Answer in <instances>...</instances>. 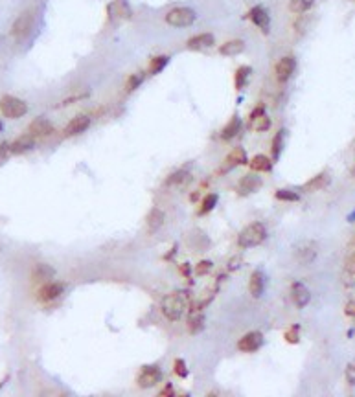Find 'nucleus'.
Segmentation results:
<instances>
[{
  "mask_svg": "<svg viewBox=\"0 0 355 397\" xmlns=\"http://www.w3.org/2000/svg\"><path fill=\"white\" fill-rule=\"evenodd\" d=\"M63 291H65V285H63V283L50 282V283H46L41 291H39V300L41 301H52V300H55L57 296H61Z\"/></svg>",
  "mask_w": 355,
  "mask_h": 397,
  "instance_id": "obj_15",
  "label": "nucleus"
},
{
  "mask_svg": "<svg viewBox=\"0 0 355 397\" xmlns=\"http://www.w3.org/2000/svg\"><path fill=\"white\" fill-rule=\"evenodd\" d=\"M35 145V138L32 136V134H22V136H19V138L15 140L13 144L10 145V153L13 155H22L26 153V151H29V149H34Z\"/></svg>",
  "mask_w": 355,
  "mask_h": 397,
  "instance_id": "obj_17",
  "label": "nucleus"
},
{
  "mask_svg": "<svg viewBox=\"0 0 355 397\" xmlns=\"http://www.w3.org/2000/svg\"><path fill=\"white\" fill-rule=\"evenodd\" d=\"M0 112H2L6 118L17 120V118H22V116L28 112V105H26L22 100H19V98L4 96L0 100Z\"/></svg>",
  "mask_w": 355,
  "mask_h": 397,
  "instance_id": "obj_3",
  "label": "nucleus"
},
{
  "mask_svg": "<svg viewBox=\"0 0 355 397\" xmlns=\"http://www.w3.org/2000/svg\"><path fill=\"white\" fill-rule=\"evenodd\" d=\"M197 15L193 10L190 8H175L166 15V22L169 26H175V28H186V26H192L195 22Z\"/></svg>",
  "mask_w": 355,
  "mask_h": 397,
  "instance_id": "obj_4",
  "label": "nucleus"
},
{
  "mask_svg": "<svg viewBox=\"0 0 355 397\" xmlns=\"http://www.w3.org/2000/svg\"><path fill=\"white\" fill-rule=\"evenodd\" d=\"M142 79H144L142 74H133V76H129V79H127V83H125V92L136 90V88L140 86V83H142Z\"/></svg>",
  "mask_w": 355,
  "mask_h": 397,
  "instance_id": "obj_35",
  "label": "nucleus"
},
{
  "mask_svg": "<svg viewBox=\"0 0 355 397\" xmlns=\"http://www.w3.org/2000/svg\"><path fill=\"white\" fill-rule=\"evenodd\" d=\"M291 298H293V301L297 303V307H306L307 303H309L311 294H309L306 285H302V283H293V287H291Z\"/></svg>",
  "mask_w": 355,
  "mask_h": 397,
  "instance_id": "obj_19",
  "label": "nucleus"
},
{
  "mask_svg": "<svg viewBox=\"0 0 355 397\" xmlns=\"http://www.w3.org/2000/svg\"><path fill=\"white\" fill-rule=\"evenodd\" d=\"M173 372H175V375H179V377H186L188 368H186V364H184L183 359H177L175 362H173Z\"/></svg>",
  "mask_w": 355,
  "mask_h": 397,
  "instance_id": "obj_38",
  "label": "nucleus"
},
{
  "mask_svg": "<svg viewBox=\"0 0 355 397\" xmlns=\"http://www.w3.org/2000/svg\"><path fill=\"white\" fill-rule=\"evenodd\" d=\"M282 145H283V131H278V133L274 134V138H273V149H271V153H273L274 160H276V158L280 157V153H282Z\"/></svg>",
  "mask_w": 355,
  "mask_h": 397,
  "instance_id": "obj_33",
  "label": "nucleus"
},
{
  "mask_svg": "<svg viewBox=\"0 0 355 397\" xmlns=\"http://www.w3.org/2000/svg\"><path fill=\"white\" fill-rule=\"evenodd\" d=\"M241 131V120L238 118V116H232L230 121L223 127V131H221V138L223 140H232L234 136H238V133Z\"/></svg>",
  "mask_w": 355,
  "mask_h": 397,
  "instance_id": "obj_21",
  "label": "nucleus"
},
{
  "mask_svg": "<svg viewBox=\"0 0 355 397\" xmlns=\"http://www.w3.org/2000/svg\"><path fill=\"white\" fill-rule=\"evenodd\" d=\"M188 177H190V173L181 169V171L171 173V175L168 177V180H166V184H183V182L188 180Z\"/></svg>",
  "mask_w": 355,
  "mask_h": 397,
  "instance_id": "obj_34",
  "label": "nucleus"
},
{
  "mask_svg": "<svg viewBox=\"0 0 355 397\" xmlns=\"http://www.w3.org/2000/svg\"><path fill=\"white\" fill-rule=\"evenodd\" d=\"M214 43H216V39H214L212 34H199L195 37L188 39L186 48L193 50V52H199V50H206L210 46H214Z\"/></svg>",
  "mask_w": 355,
  "mask_h": 397,
  "instance_id": "obj_13",
  "label": "nucleus"
},
{
  "mask_svg": "<svg viewBox=\"0 0 355 397\" xmlns=\"http://www.w3.org/2000/svg\"><path fill=\"white\" fill-rule=\"evenodd\" d=\"M259 188H261V178L258 175H245V177L240 180V186H238V192L240 195H250V193L258 192Z\"/></svg>",
  "mask_w": 355,
  "mask_h": 397,
  "instance_id": "obj_14",
  "label": "nucleus"
},
{
  "mask_svg": "<svg viewBox=\"0 0 355 397\" xmlns=\"http://www.w3.org/2000/svg\"><path fill=\"white\" fill-rule=\"evenodd\" d=\"M344 268L348 274H353L355 276V252H351L348 258H346V263H344Z\"/></svg>",
  "mask_w": 355,
  "mask_h": 397,
  "instance_id": "obj_40",
  "label": "nucleus"
},
{
  "mask_svg": "<svg viewBox=\"0 0 355 397\" xmlns=\"http://www.w3.org/2000/svg\"><path fill=\"white\" fill-rule=\"evenodd\" d=\"M2 129H4V125H2V121H0V131H2Z\"/></svg>",
  "mask_w": 355,
  "mask_h": 397,
  "instance_id": "obj_44",
  "label": "nucleus"
},
{
  "mask_svg": "<svg viewBox=\"0 0 355 397\" xmlns=\"http://www.w3.org/2000/svg\"><path fill=\"white\" fill-rule=\"evenodd\" d=\"M28 131L34 138H44V136H50V134L53 133V125L50 124L46 118L41 116V118H35V120L29 124Z\"/></svg>",
  "mask_w": 355,
  "mask_h": 397,
  "instance_id": "obj_11",
  "label": "nucleus"
},
{
  "mask_svg": "<svg viewBox=\"0 0 355 397\" xmlns=\"http://www.w3.org/2000/svg\"><path fill=\"white\" fill-rule=\"evenodd\" d=\"M53 276V268L48 267V265L39 263L34 270V280L35 282H44V280H50Z\"/></svg>",
  "mask_w": 355,
  "mask_h": 397,
  "instance_id": "obj_30",
  "label": "nucleus"
},
{
  "mask_svg": "<svg viewBox=\"0 0 355 397\" xmlns=\"http://www.w3.org/2000/svg\"><path fill=\"white\" fill-rule=\"evenodd\" d=\"M164 221H166V216H164V211L160 208H153V210L149 211L147 216V228L149 232H157L160 226L164 225Z\"/></svg>",
  "mask_w": 355,
  "mask_h": 397,
  "instance_id": "obj_24",
  "label": "nucleus"
},
{
  "mask_svg": "<svg viewBox=\"0 0 355 397\" xmlns=\"http://www.w3.org/2000/svg\"><path fill=\"white\" fill-rule=\"evenodd\" d=\"M261 344H263V335L258 333V331H250V333H247L243 339H240L238 349L245 351V353H252V351L261 348Z\"/></svg>",
  "mask_w": 355,
  "mask_h": 397,
  "instance_id": "obj_8",
  "label": "nucleus"
},
{
  "mask_svg": "<svg viewBox=\"0 0 355 397\" xmlns=\"http://www.w3.org/2000/svg\"><path fill=\"white\" fill-rule=\"evenodd\" d=\"M271 127V120L269 116L265 114L263 107L259 105L256 110H252V114H250V129L258 131V133H263Z\"/></svg>",
  "mask_w": 355,
  "mask_h": 397,
  "instance_id": "obj_12",
  "label": "nucleus"
},
{
  "mask_svg": "<svg viewBox=\"0 0 355 397\" xmlns=\"http://www.w3.org/2000/svg\"><path fill=\"white\" fill-rule=\"evenodd\" d=\"M249 19L252 20L258 28H261L263 34L269 32V13H267L261 6H256V8H252V10L249 11Z\"/></svg>",
  "mask_w": 355,
  "mask_h": 397,
  "instance_id": "obj_16",
  "label": "nucleus"
},
{
  "mask_svg": "<svg viewBox=\"0 0 355 397\" xmlns=\"http://www.w3.org/2000/svg\"><path fill=\"white\" fill-rule=\"evenodd\" d=\"M283 337H285V340H287L289 344H298V340H300V327H298V325L289 327Z\"/></svg>",
  "mask_w": 355,
  "mask_h": 397,
  "instance_id": "obj_36",
  "label": "nucleus"
},
{
  "mask_svg": "<svg viewBox=\"0 0 355 397\" xmlns=\"http://www.w3.org/2000/svg\"><path fill=\"white\" fill-rule=\"evenodd\" d=\"M91 127V116L86 114H79L76 118L68 121V125L65 127V136H76V134L85 133L86 129Z\"/></svg>",
  "mask_w": 355,
  "mask_h": 397,
  "instance_id": "obj_9",
  "label": "nucleus"
},
{
  "mask_svg": "<svg viewBox=\"0 0 355 397\" xmlns=\"http://www.w3.org/2000/svg\"><path fill=\"white\" fill-rule=\"evenodd\" d=\"M263 289H265V276H263L261 270H256V272L250 274L249 291L254 298H259L261 294H263Z\"/></svg>",
  "mask_w": 355,
  "mask_h": 397,
  "instance_id": "obj_20",
  "label": "nucleus"
},
{
  "mask_svg": "<svg viewBox=\"0 0 355 397\" xmlns=\"http://www.w3.org/2000/svg\"><path fill=\"white\" fill-rule=\"evenodd\" d=\"M216 204H217V195L216 193H208V195L204 197V201H202L201 210H199V216H204V213L212 211L214 208H216Z\"/></svg>",
  "mask_w": 355,
  "mask_h": 397,
  "instance_id": "obj_32",
  "label": "nucleus"
},
{
  "mask_svg": "<svg viewBox=\"0 0 355 397\" xmlns=\"http://www.w3.org/2000/svg\"><path fill=\"white\" fill-rule=\"evenodd\" d=\"M351 177L355 178V164H353V168H351Z\"/></svg>",
  "mask_w": 355,
  "mask_h": 397,
  "instance_id": "obj_43",
  "label": "nucleus"
},
{
  "mask_svg": "<svg viewBox=\"0 0 355 397\" xmlns=\"http://www.w3.org/2000/svg\"><path fill=\"white\" fill-rule=\"evenodd\" d=\"M346 379H348V383L350 384H355V360L348 366V370H346Z\"/></svg>",
  "mask_w": 355,
  "mask_h": 397,
  "instance_id": "obj_41",
  "label": "nucleus"
},
{
  "mask_svg": "<svg viewBox=\"0 0 355 397\" xmlns=\"http://www.w3.org/2000/svg\"><path fill=\"white\" fill-rule=\"evenodd\" d=\"M225 162H226V168H234V166H243V164H247L245 149L243 147L232 149L230 153H228V157H226Z\"/></svg>",
  "mask_w": 355,
  "mask_h": 397,
  "instance_id": "obj_22",
  "label": "nucleus"
},
{
  "mask_svg": "<svg viewBox=\"0 0 355 397\" xmlns=\"http://www.w3.org/2000/svg\"><path fill=\"white\" fill-rule=\"evenodd\" d=\"M32 28H34V13L32 11H24L17 17V20L11 26V35L17 41H24L29 34H32Z\"/></svg>",
  "mask_w": 355,
  "mask_h": 397,
  "instance_id": "obj_5",
  "label": "nucleus"
},
{
  "mask_svg": "<svg viewBox=\"0 0 355 397\" xmlns=\"http://www.w3.org/2000/svg\"><path fill=\"white\" fill-rule=\"evenodd\" d=\"M252 74L250 67H240L235 70V77H234V83H235V88L241 90V88H245L247 83H249V77Z\"/></svg>",
  "mask_w": 355,
  "mask_h": 397,
  "instance_id": "obj_27",
  "label": "nucleus"
},
{
  "mask_svg": "<svg viewBox=\"0 0 355 397\" xmlns=\"http://www.w3.org/2000/svg\"><path fill=\"white\" fill-rule=\"evenodd\" d=\"M162 379H164V375H162V372H160V368H157V366H144L136 381H138L140 388H151V386H155V384L162 383Z\"/></svg>",
  "mask_w": 355,
  "mask_h": 397,
  "instance_id": "obj_6",
  "label": "nucleus"
},
{
  "mask_svg": "<svg viewBox=\"0 0 355 397\" xmlns=\"http://www.w3.org/2000/svg\"><path fill=\"white\" fill-rule=\"evenodd\" d=\"M8 153H10V145H8V144H0V164L6 160Z\"/></svg>",
  "mask_w": 355,
  "mask_h": 397,
  "instance_id": "obj_42",
  "label": "nucleus"
},
{
  "mask_svg": "<svg viewBox=\"0 0 355 397\" xmlns=\"http://www.w3.org/2000/svg\"><path fill=\"white\" fill-rule=\"evenodd\" d=\"M204 329V315H201V313H197V311H192V315H190V318H188V331L190 333H199V331Z\"/></svg>",
  "mask_w": 355,
  "mask_h": 397,
  "instance_id": "obj_26",
  "label": "nucleus"
},
{
  "mask_svg": "<svg viewBox=\"0 0 355 397\" xmlns=\"http://www.w3.org/2000/svg\"><path fill=\"white\" fill-rule=\"evenodd\" d=\"M109 19L110 20H127L131 19V6L127 0H114L109 6Z\"/></svg>",
  "mask_w": 355,
  "mask_h": 397,
  "instance_id": "obj_10",
  "label": "nucleus"
},
{
  "mask_svg": "<svg viewBox=\"0 0 355 397\" xmlns=\"http://www.w3.org/2000/svg\"><path fill=\"white\" fill-rule=\"evenodd\" d=\"M297 259H298V263H302V265H307V263H311L313 259L317 258V247H315V243H304L302 247H298L297 249Z\"/></svg>",
  "mask_w": 355,
  "mask_h": 397,
  "instance_id": "obj_18",
  "label": "nucleus"
},
{
  "mask_svg": "<svg viewBox=\"0 0 355 397\" xmlns=\"http://www.w3.org/2000/svg\"><path fill=\"white\" fill-rule=\"evenodd\" d=\"M250 169L252 171H271L273 169V162H271L269 157H265V155H256L252 160H250Z\"/></svg>",
  "mask_w": 355,
  "mask_h": 397,
  "instance_id": "obj_25",
  "label": "nucleus"
},
{
  "mask_svg": "<svg viewBox=\"0 0 355 397\" xmlns=\"http://www.w3.org/2000/svg\"><path fill=\"white\" fill-rule=\"evenodd\" d=\"M294 68H297V61L294 57L287 55V57H282L276 63V68H274V74H276V79L280 83H285L291 79V76L294 74Z\"/></svg>",
  "mask_w": 355,
  "mask_h": 397,
  "instance_id": "obj_7",
  "label": "nucleus"
},
{
  "mask_svg": "<svg viewBox=\"0 0 355 397\" xmlns=\"http://www.w3.org/2000/svg\"><path fill=\"white\" fill-rule=\"evenodd\" d=\"M276 199L278 201H298V193L289 192V190H278L276 192Z\"/></svg>",
  "mask_w": 355,
  "mask_h": 397,
  "instance_id": "obj_37",
  "label": "nucleus"
},
{
  "mask_svg": "<svg viewBox=\"0 0 355 397\" xmlns=\"http://www.w3.org/2000/svg\"><path fill=\"white\" fill-rule=\"evenodd\" d=\"M210 268H212V261H201L199 265H195V274L204 276V274L210 272Z\"/></svg>",
  "mask_w": 355,
  "mask_h": 397,
  "instance_id": "obj_39",
  "label": "nucleus"
},
{
  "mask_svg": "<svg viewBox=\"0 0 355 397\" xmlns=\"http://www.w3.org/2000/svg\"><path fill=\"white\" fill-rule=\"evenodd\" d=\"M184 309H186V296L183 292H171L162 300V313L169 320H181Z\"/></svg>",
  "mask_w": 355,
  "mask_h": 397,
  "instance_id": "obj_2",
  "label": "nucleus"
},
{
  "mask_svg": "<svg viewBox=\"0 0 355 397\" xmlns=\"http://www.w3.org/2000/svg\"><path fill=\"white\" fill-rule=\"evenodd\" d=\"M265 237H267V228L261 223H252L240 234L238 243H240L241 249H252V247H258V245L263 243Z\"/></svg>",
  "mask_w": 355,
  "mask_h": 397,
  "instance_id": "obj_1",
  "label": "nucleus"
},
{
  "mask_svg": "<svg viewBox=\"0 0 355 397\" xmlns=\"http://www.w3.org/2000/svg\"><path fill=\"white\" fill-rule=\"evenodd\" d=\"M168 61H169L168 55H157V57L151 59V61H149V68H147L149 76H157L160 70H164V67L168 65Z\"/></svg>",
  "mask_w": 355,
  "mask_h": 397,
  "instance_id": "obj_29",
  "label": "nucleus"
},
{
  "mask_svg": "<svg viewBox=\"0 0 355 397\" xmlns=\"http://www.w3.org/2000/svg\"><path fill=\"white\" fill-rule=\"evenodd\" d=\"M245 50V41H241V39H234V41H228L225 43L223 46L219 48V53L221 55H238Z\"/></svg>",
  "mask_w": 355,
  "mask_h": 397,
  "instance_id": "obj_23",
  "label": "nucleus"
},
{
  "mask_svg": "<svg viewBox=\"0 0 355 397\" xmlns=\"http://www.w3.org/2000/svg\"><path fill=\"white\" fill-rule=\"evenodd\" d=\"M313 4H315V0H291V2H289V8H291L293 13H304V11L309 10Z\"/></svg>",
  "mask_w": 355,
  "mask_h": 397,
  "instance_id": "obj_31",
  "label": "nucleus"
},
{
  "mask_svg": "<svg viewBox=\"0 0 355 397\" xmlns=\"http://www.w3.org/2000/svg\"><path fill=\"white\" fill-rule=\"evenodd\" d=\"M330 182V177H328L326 173H320V175H317V177H313L309 182H306L304 184V190L306 192H315V190H320V188H324Z\"/></svg>",
  "mask_w": 355,
  "mask_h": 397,
  "instance_id": "obj_28",
  "label": "nucleus"
}]
</instances>
